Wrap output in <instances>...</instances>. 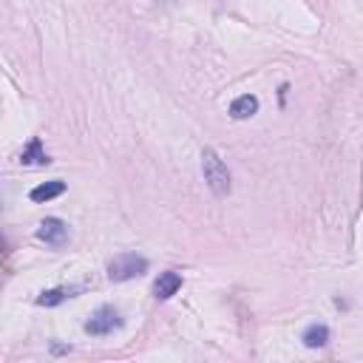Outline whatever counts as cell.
Wrapping results in <instances>:
<instances>
[{
    "label": "cell",
    "mask_w": 363,
    "mask_h": 363,
    "mask_svg": "<svg viewBox=\"0 0 363 363\" xmlns=\"http://www.w3.org/2000/svg\"><path fill=\"white\" fill-rule=\"evenodd\" d=\"M201 176H204V182H207V187H210L218 199H224V196L233 190L230 170H227L224 159H221L213 147H204V150H201Z\"/></svg>",
    "instance_id": "6da1fadb"
},
{
    "label": "cell",
    "mask_w": 363,
    "mask_h": 363,
    "mask_svg": "<svg viewBox=\"0 0 363 363\" xmlns=\"http://www.w3.org/2000/svg\"><path fill=\"white\" fill-rule=\"evenodd\" d=\"M147 272V258L145 255H136V252H119L108 261V278L122 284V281H133L139 275Z\"/></svg>",
    "instance_id": "7a4b0ae2"
},
{
    "label": "cell",
    "mask_w": 363,
    "mask_h": 363,
    "mask_svg": "<svg viewBox=\"0 0 363 363\" xmlns=\"http://www.w3.org/2000/svg\"><path fill=\"white\" fill-rule=\"evenodd\" d=\"M122 312L116 309V306H111V303H105V306H99L88 320H85V332L88 335H94V337H105V335H113L116 329H122Z\"/></svg>",
    "instance_id": "3957f363"
},
{
    "label": "cell",
    "mask_w": 363,
    "mask_h": 363,
    "mask_svg": "<svg viewBox=\"0 0 363 363\" xmlns=\"http://www.w3.org/2000/svg\"><path fill=\"white\" fill-rule=\"evenodd\" d=\"M37 238L45 241V244H51V247H62L68 241V224L62 218H54V216L51 218H43L40 227H37Z\"/></svg>",
    "instance_id": "277c9868"
},
{
    "label": "cell",
    "mask_w": 363,
    "mask_h": 363,
    "mask_svg": "<svg viewBox=\"0 0 363 363\" xmlns=\"http://www.w3.org/2000/svg\"><path fill=\"white\" fill-rule=\"evenodd\" d=\"M179 289H182V275H179V272H173V269L162 272V275L153 281V295H156L159 301H167V298H173Z\"/></svg>",
    "instance_id": "5b68a950"
},
{
    "label": "cell",
    "mask_w": 363,
    "mask_h": 363,
    "mask_svg": "<svg viewBox=\"0 0 363 363\" xmlns=\"http://www.w3.org/2000/svg\"><path fill=\"white\" fill-rule=\"evenodd\" d=\"M255 113H258V96H252V94H241L230 102V116L233 119H250Z\"/></svg>",
    "instance_id": "8992f818"
},
{
    "label": "cell",
    "mask_w": 363,
    "mask_h": 363,
    "mask_svg": "<svg viewBox=\"0 0 363 363\" xmlns=\"http://www.w3.org/2000/svg\"><path fill=\"white\" fill-rule=\"evenodd\" d=\"M301 340H303L306 349H320V346L329 343V326H326V323H309V326L303 329Z\"/></svg>",
    "instance_id": "52a82bcc"
},
{
    "label": "cell",
    "mask_w": 363,
    "mask_h": 363,
    "mask_svg": "<svg viewBox=\"0 0 363 363\" xmlns=\"http://www.w3.org/2000/svg\"><path fill=\"white\" fill-rule=\"evenodd\" d=\"M65 193V182H60V179H51V182H43V184H37L28 196H31V201H51V199H57V196H62Z\"/></svg>",
    "instance_id": "ba28073f"
},
{
    "label": "cell",
    "mask_w": 363,
    "mask_h": 363,
    "mask_svg": "<svg viewBox=\"0 0 363 363\" xmlns=\"http://www.w3.org/2000/svg\"><path fill=\"white\" fill-rule=\"evenodd\" d=\"M79 289H82V286H54V289H45V292H40L37 303H40V306H57V303H62L65 298H74Z\"/></svg>",
    "instance_id": "9c48e42d"
},
{
    "label": "cell",
    "mask_w": 363,
    "mask_h": 363,
    "mask_svg": "<svg viewBox=\"0 0 363 363\" xmlns=\"http://www.w3.org/2000/svg\"><path fill=\"white\" fill-rule=\"evenodd\" d=\"M51 159H48V153L43 150V142L40 139H31L26 147H23V153H20V164H48Z\"/></svg>",
    "instance_id": "30bf717a"
}]
</instances>
